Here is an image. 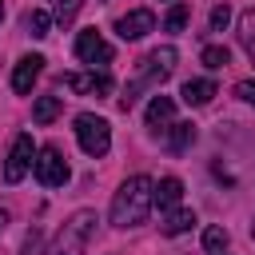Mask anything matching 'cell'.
Wrapping results in <instances>:
<instances>
[{
  "instance_id": "ffe728a7",
  "label": "cell",
  "mask_w": 255,
  "mask_h": 255,
  "mask_svg": "<svg viewBox=\"0 0 255 255\" xmlns=\"http://www.w3.org/2000/svg\"><path fill=\"white\" fill-rule=\"evenodd\" d=\"M199 60H203V64H207V68H227V64H231V52H227V48H223V44H207V48H203V56H199Z\"/></svg>"
},
{
  "instance_id": "52a82bcc",
  "label": "cell",
  "mask_w": 255,
  "mask_h": 255,
  "mask_svg": "<svg viewBox=\"0 0 255 255\" xmlns=\"http://www.w3.org/2000/svg\"><path fill=\"white\" fill-rule=\"evenodd\" d=\"M76 56L92 68H104V64H112V44L100 32H80L76 36Z\"/></svg>"
},
{
  "instance_id": "44dd1931",
  "label": "cell",
  "mask_w": 255,
  "mask_h": 255,
  "mask_svg": "<svg viewBox=\"0 0 255 255\" xmlns=\"http://www.w3.org/2000/svg\"><path fill=\"white\" fill-rule=\"evenodd\" d=\"M80 4H84V0H56V12H52L56 24H72L76 12H80Z\"/></svg>"
},
{
  "instance_id": "7402d4cb",
  "label": "cell",
  "mask_w": 255,
  "mask_h": 255,
  "mask_svg": "<svg viewBox=\"0 0 255 255\" xmlns=\"http://www.w3.org/2000/svg\"><path fill=\"white\" fill-rule=\"evenodd\" d=\"M203 247H207V251H223V247H227V231H223V227H207V231H203Z\"/></svg>"
},
{
  "instance_id": "6da1fadb",
  "label": "cell",
  "mask_w": 255,
  "mask_h": 255,
  "mask_svg": "<svg viewBox=\"0 0 255 255\" xmlns=\"http://www.w3.org/2000/svg\"><path fill=\"white\" fill-rule=\"evenodd\" d=\"M151 179L147 175H131L120 183V191L112 195V223L116 227H139L151 211Z\"/></svg>"
},
{
  "instance_id": "277c9868",
  "label": "cell",
  "mask_w": 255,
  "mask_h": 255,
  "mask_svg": "<svg viewBox=\"0 0 255 255\" xmlns=\"http://www.w3.org/2000/svg\"><path fill=\"white\" fill-rule=\"evenodd\" d=\"M76 139H80V147H84L92 159H100V155H108V147H112V128H108V120L84 112V116H76Z\"/></svg>"
},
{
  "instance_id": "9c48e42d",
  "label": "cell",
  "mask_w": 255,
  "mask_h": 255,
  "mask_svg": "<svg viewBox=\"0 0 255 255\" xmlns=\"http://www.w3.org/2000/svg\"><path fill=\"white\" fill-rule=\"evenodd\" d=\"M151 28H155V12H147V8H135V12H128V16L116 20L120 40H143Z\"/></svg>"
},
{
  "instance_id": "30bf717a",
  "label": "cell",
  "mask_w": 255,
  "mask_h": 255,
  "mask_svg": "<svg viewBox=\"0 0 255 255\" xmlns=\"http://www.w3.org/2000/svg\"><path fill=\"white\" fill-rule=\"evenodd\" d=\"M40 72H44V56H20L16 60V68H12V88L20 92V96H28L32 92V84L40 80Z\"/></svg>"
},
{
  "instance_id": "5b68a950",
  "label": "cell",
  "mask_w": 255,
  "mask_h": 255,
  "mask_svg": "<svg viewBox=\"0 0 255 255\" xmlns=\"http://www.w3.org/2000/svg\"><path fill=\"white\" fill-rule=\"evenodd\" d=\"M32 171H36V179H40L44 187H64V183H68V175H72V171H68V159H64V155H60V147H52V143L36 151Z\"/></svg>"
},
{
  "instance_id": "5bb4252c",
  "label": "cell",
  "mask_w": 255,
  "mask_h": 255,
  "mask_svg": "<svg viewBox=\"0 0 255 255\" xmlns=\"http://www.w3.org/2000/svg\"><path fill=\"white\" fill-rule=\"evenodd\" d=\"M191 227H195V211H187V207H171V211L163 215V223H159L163 235H183V231H191Z\"/></svg>"
},
{
  "instance_id": "8992f818",
  "label": "cell",
  "mask_w": 255,
  "mask_h": 255,
  "mask_svg": "<svg viewBox=\"0 0 255 255\" xmlns=\"http://www.w3.org/2000/svg\"><path fill=\"white\" fill-rule=\"evenodd\" d=\"M32 159H36V143H32L28 131H20L12 139V151H8V163H4V179L8 183H20L28 175V167H32Z\"/></svg>"
},
{
  "instance_id": "4316f807",
  "label": "cell",
  "mask_w": 255,
  "mask_h": 255,
  "mask_svg": "<svg viewBox=\"0 0 255 255\" xmlns=\"http://www.w3.org/2000/svg\"><path fill=\"white\" fill-rule=\"evenodd\" d=\"M0 20H4V4H0Z\"/></svg>"
},
{
  "instance_id": "9a60e30c",
  "label": "cell",
  "mask_w": 255,
  "mask_h": 255,
  "mask_svg": "<svg viewBox=\"0 0 255 255\" xmlns=\"http://www.w3.org/2000/svg\"><path fill=\"white\" fill-rule=\"evenodd\" d=\"M48 28H52V16H48V12H40V8H28V12H24V32H28L32 40H44Z\"/></svg>"
},
{
  "instance_id": "8fae6325",
  "label": "cell",
  "mask_w": 255,
  "mask_h": 255,
  "mask_svg": "<svg viewBox=\"0 0 255 255\" xmlns=\"http://www.w3.org/2000/svg\"><path fill=\"white\" fill-rule=\"evenodd\" d=\"M179 199H183V179H175V175H163L151 187V207H159V211H171Z\"/></svg>"
},
{
  "instance_id": "ba28073f",
  "label": "cell",
  "mask_w": 255,
  "mask_h": 255,
  "mask_svg": "<svg viewBox=\"0 0 255 255\" xmlns=\"http://www.w3.org/2000/svg\"><path fill=\"white\" fill-rule=\"evenodd\" d=\"M64 88H72V92H80V96H108L112 92V76L108 72H72V76H64Z\"/></svg>"
},
{
  "instance_id": "3957f363",
  "label": "cell",
  "mask_w": 255,
  "mask_h": 255,
  "mask_svg": "<svg viewBox=\"0 0 255 255\" xmlns=\"http://www.w3.org/2000/svg\"><path fill=\"white\" fill-rule=\"evenodd\" d=\"M96 223H100L96 211H76V215L60 227V235L52 239V251H48V255H84V247H88Z\"/></svg>"
},
{
  "instance_id": "2e32d148",
  "label": "cell",
  "mask_w": 255,
  "mask_h": 255,
  "mask_svg": "<svg viewBox=\"0 0 255 255\" xmlns=\"http://www.w3.org/2000/svg\"><path fill=\"white\" fill-rule=\"evenodd\" d=\"M163 135H167V147H171V151H187V147L195 143V128H191V124H171Z\"/></svg>"
},
{
  "instance_id": "4fadbf2b",
  "label": "cell",
  "mask_w": 255,
  "mask_h": 255,
  "mask_svg": "<svg viewBox=\"0 0 255 255\" xmlns=\"http://www.w3.org/2000/svg\"><path fill=\"white\" fill-rule=\"evenodd\" d=\"M211 96H215V84H211V80H187V84L179 88V100H183L187 108H203V104H211Z\"/></svg>"
},
{
  "instance_id": "7c38bea8",
  "label": "cell",
  "mask_w": 255,
  "mask_h": 255,
  "mask_svg": "<svg viewBox=\"0 0 255 255\" xmlns=\"http://www.w3.org/2000/svg\"><path fill=\"white\" fill-rule=\"evenodd\" d=\"M171 124H175V104H171V96H151V104H147V128L167 131Z\"/></svg>"
},
{
  "instance_id": "d4e9b609",
  "label": "cell",
  "mask_w": 255,
  "mask_h": 255,
  "mask_svg": "<svg viewBox=\"0 0 255 255\" xmlns=\"http://www.w3.org/2000/svg\"><path fill=\"white\" fill-rule=\"evenodd\" d=\"M4 223H8V211H0V231H4Z\"/></svg>"
},
{
  "instance_id": "ac0fdd59",
  "label": "cell",
  "mask_w": 255,
  "mask_h": 255,
  "mask_svg": "<svg viewBox=\"0 0 255 255\" xmlns=\"http://www.w3.org/2000/svg\"><path fill=\"white\" fill-rule=\"evenodd\" d=\"M56 116H60V96H40L32 104V120L36 124H52Z\"/></svg>"
},
{
  "instance_id": "603a6c76",
  "label": "cell",
  "mask_w": 255,
  "mask_h": 255,
  "mask_svg": "<svg viewBox=\"0 0 255 255\" xmlns=\"http://www.w3.org/2000/svg\"><path fill=\"white\" fill-rule=\"evenodd\" d=\"M227 20H231V8H227V4H215V8H211V28L219 32V28H227Z\"/></svg>"
},
{
  "instance_id": "e0dca14e",
  "label": "cell",
  "mask_w": 255,
  "mask_h": 255,
  "mask_svg": "<svg viewBox=\"0 0 255 255\" xmlns=\"http://www.w3.org/2000/svg\"><path fill=\"white\" fill-rule=\"evenodd\" d=\"M239 44L247 48V56L255 64V8H243L239 12Z\"/></svg>"
},
{
  "instance_id": "484cf974",
  "label": "cell",
  "mask_w": 255,
  "mask_h": 255,
  "mask_svg": "<svg viewBox=\"0 0 255 255\" xmlns=\"http://www.w3.org/2000/svg\"><path fill=\"white\" fill-rule=\"evenodd\" d=\"M251 239H255V219H251Z\"/></svg>"
},
{
  "instance_id": "7a4b0ae2",
  "label": "cell",
  "mask_w": 255,
  "mask_h": 255,
  "mask_svg": "<svg viewBox=\"0 0 255 255\" xmlns=\"http://www.w3.org/2000/svg\"><path fill=\"white\" fill-rule=\"evenodd\" d=\"M175 60H179V52L175 48H155L147 60H143V68H139V80L128 88V96H120V108L128 112L131 104H135V96H139V88H147V84H159V80H167L171 72H175Z\"/></svg>"
},
{
  "instance_id": "d6986e66",
  "label": "cell",
  "mask_w": 255,
  "mask_h": 255,
  "mask_svg": "<svg viewBox=\"0 0 255 255\" xmlns=\"http://www.w3.org/2000/svg\"><path fill=\"white\" fill-rule=\"evenodd\" d=\"M187 20H191V8H187V4H175V8L163 16V28H167V32H183Z\"/></svg>"
},
{
  "instance_id": "cb8c5ba5",
  "label": "cell",
  "mask_w": 255,
  "mask_h": 255,
  "mask_svg": "<svg viewBox=\"0 0 255 255\" xmlns=\"http://www.w3.org/2000/svg\"><path fill=\"white\" fill-rule=\"evenodd\" d=\"M235 96L247 100V104H255V80H239V84H235Z\"/></svg>"
}]
</instances>
